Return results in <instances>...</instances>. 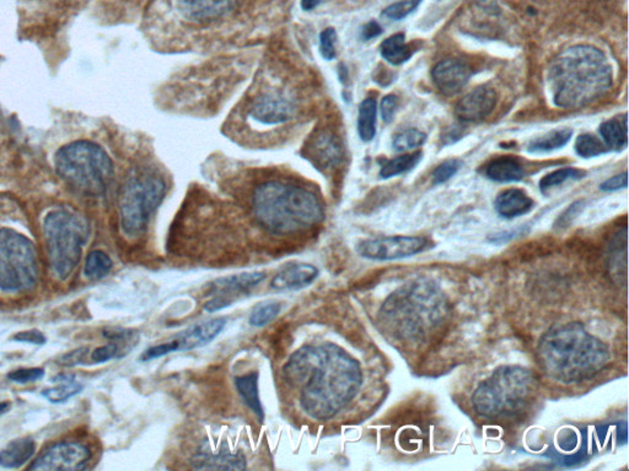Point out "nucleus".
<instances>
[{"mask_svg": "<svg viewBox=\"0 0 629 471\" xmlns=\"http://www.w3.org/2000/svg\"><path fill=\"white\" fill-rule=\"evenodd\" d=\"M295 103L280 95H268L252 106L249 117L264 125H278L289 122L295 115Z\"/></svg>", "mask_w": 629, "mask_h": 471, "instance_id": "4468645a", "label": "nucleus"}, {"mask_svg": "<svg viewBox=\"0 0 629 471\" xmlns=\"http://www.w3.org/2000/svg\"><path fill=\"white\" fill-rule=\"evenodd\" d=\"M533 199L520 189H508L495 199V210L505 219H514L533 210Z\"/></svg>", "mask_w": 629, "mask_h": 471, "instance_id": "4be33fe9", "label": "nucleus"}, {"mask_svg": "<svg viewBox=\"0 0 629 471\" xmlns=\"http://www.w3.org/2000/svg\"><path fill=\"white\" fill-rule=\"evenodd\" d=\"M235 0H177V9L189 21L204 22L224 17Z\"/></svg>", "mask_w": 629, "mask_h": 471, "instance_id": "dca6fc26", "label": "nucleus"}, {"mask_svg": "<svg viewBox=\"0 0 629 471\" xmlns=\"http://www.w3.org/2000/svg\"><path fill=\"white\" fill-rule=\"evenodd\" d=\"M498 96L491 87H476L464 95L455 107V115L463 122H479L491 115L497 104Z\"/></svg>", "mask_w": 629, "mask_h": 471, "instance_id": "ddd939ff", "label": "nucleus"}, {"mask_svg": "<svg viewBox=\"0 0 629 471\" xmlns=\"http://www.w3.org/2000/svg\"><path fill=\"white\" fill-rule=\"evenodd\" d=\"M265 274L260 271L254 273H242L220 277L211 284V296L223 297L234 303V297L242 295L254 289L258 284L264 283Z\"/></svg>", "mask_w": 629, "mask_h": 471, "instance_id": "a211bd4d", "label": "nucleus"}, {"mask_svg": "<svg viewBox=\"0 0 629 471\" xmlns=\"http://www.w3.org/2000/svg\"><path fill=\"white\" fill-rule=\"evenodd\" d=\"M448 301L433 281L416 280L395 291L382 305V324L396 339L425 340L447 318Z\"/></svg>", "mask_w": 629, "mask_h": 471, "instance_id": "20e7f679", "label": "nucleus"}, {"mask_svg": "<svg viewBox=\"0 0 629 471\" xmlns=\"http://www.w3.org/2000/svg\"><path fill=\"white\" fill-rule=\"evenodd\" d=\"M226 318H213L203 323L192 325L173 338L179 351L195 350L211 343L226 328Z\"/></svg>", "mask_w": 629, "mask_h": 471, "instance_id": "f3484780", "label": "nucleus"}, {"mask_svg": "<svg viewBox=\"0 0 629 471\" xmlns=\"http://www.w3.org/2000/svg\"><path fill=\"white\" fill-rule=\"evenodd\" d=\"M191 467L196 470H243L246 460L242 453H232L229 450L219 453L198 452L191 458Z\"/></svg>", "mask_w": 629, "mask_h": 471, "instance_id": "aec40b11", "label": "nucleus"}, {"mask_svg": "<svg viewBox=\"0 0 629 471\" xmlns=\"http://www.w3.org/2000/svg\"><path fill=\"white\" fill-rule=\"evenodd\" d=\"M422 156L423 154L418 151V153L403 155L396 159L381 161L380 176L382 179H391V177L407 172L419 163Z\"/></svg>", "mask_w": 629, "mask_h": 471, "instance_id": "2f4dec72", "label": "nucleus"}, {"mask_svg": "<svg viewBox=\"0 0 629 471\" xmlns=\"http://www.w3.org/2000/svg\"><path fill=\"white\" fill-rule=\"evenodd\" d=\"M53 381L58 384L52 388H47L41 393L44 399L52 404L65 403L66 400L81 393L84 388L83 384H79L73 376L69 375L57 376L56 378H53Z\"/></svg>", "mask_w": 629, "mask_h": 471, "instance_id": "bb28decb", "label": "nucleus"}, {"mask_svg": "<svg viewBox=\"0 0 629 471\" xmlns=\"http://www.w3.org/2000/svg\"><path fill=\"white\" fill-rule=\"evenodd\" d=\"M432 78L441 93L447 96H454L469 82L471 68L466 63L458 59H445L433 68Z\"/></svg>", "mask_w": 629, "mask_h": 471, "instance_id": "2eb2a0df", "label": "nucleus"}, {"mask_svg": "<svg viewBox=\"0 0 629 471\" xmlns=\"http://www.w3.org/2000/svg\"><path fill=\"white\" fill-rule=\"evenodd\" d=\"M91 460V452L79 442H59L50 445L28 469L46 471L84 470Z\"/></svg>", "mask_w": 629, "mask_h": 471, "instance_id": "f8f14e48", "label": "nucleus"}, {"mask_svg": "<svg viewBox=\"0 0 629 471\" xmlns=\"http://www.w3.org/2000/svg\"><path fill=\"white\" fill-rule=\"evenodd\" d=\"M85 220L68 210L50 211L43 221L50 267L56 279H68L79 263L88 239Z\"/></svg>", "mask_w": 629, "mask_h": 471, "instance_id": "6e6552de", "label": "nucleus"}, {"mask_svg": "<svg viewBox=\"0 0 629 471\" xmlns=\"http://www.w3.org/2000/svg\"><path fill=\"white\" fill-rule=\"evenodd\" d=\"M461 167V163L458 160H448L436 167L433 173V183L434 185H441L448 182L451 177L456 175L458 169Z\"/></svg>", "mask_w": 629, "mask_h": 471, "instance_id": "58836bf2", "label": "nucleus"}, {"mask_svg": "<svg viewBox=\"0 0 629 471\" xmlns=\"http://www.w3.org/2000/svg\"><path fill=\"white\" fill-rule=\"evenodd\" d=\"M600 134H602L606 147L611 148V150L619 151L627 148V115L615 117V118L603 122L600 126Z\"/></svg>", "mask_w": 629, "mask_h": 471, "instance_id": "a878e982", "label": "nucleus"}, {"mask_svg": "<svg viewBox=\"0 0 629 471\" xmlns=\"http://www.w3.org/2000/svg\"><path fill=\"white\" fill-rule=\"evenodd\" d=\"M486 176L499 183L518 182L525 177L524 167L514 157H499L486 167Z\"/></svg>", "mask_w": 629, "mask_h": 471, "instance_id": "393cba45", "label": "nucleus"}, {"mask_svg": "<svg viewBox=\"0 0 629 471\" xmlns=\"http://www.w3.org/2000/svg\"><path fill=\"white\" fill-rule=\"evenodd\" d=\"M575 151L579 155L580 157L584 159H589V157L599 156V155L605 154L608 151L605 145L602 143L596 137L591 134H583L577 139V143H575Z\"/></svg>", "mask_w": 629, "mask_h": 471, "instance_id": "c9c22d12", "label": "nucleus"}, {"mask_svg": "<svg viewBox=\"0 0 629 471\" xmlns=\"http://www.w3.org/2000/svg\"><path fill=\"white\" fill-rule=\"evenodd\" d=\"M337 33L334 28H325L320 34V53L326 61H332L336 57Z\"/></svg>", "mask_w": 629, "mask_h": 471, "instance_id": "4c0bfd02", "label": "nucleus"}, {"mask_svg": "<svg viewBox=\"0 0 629 471\" xmlns=\"http://www.w3.org/2000/svg\"><path fill=\"white\" fill-rule=\"evenodd\" d=\"M112 259L103 251H93L88 253L87 262H85V277L91 280H100L107 277L112 270Z\"/></svg>", "mask_w": 629, "mask_h": 471, "instance_id": "7c9ffc66", "label": "nucleus"}, {"mask_svg": "<svg viewBox=\"0 0 629 471\" xmlns=\"http://www.w3.org/2000/svg\"><path fill=\"white\" fill-rule=\"evenodd\" d=\"M420 2L422 0H403V2L395 3V4L387 6L381 15L388 20H403L418 8Z\"/></svg>", "mask_w": 629, "mask_h": 471, "instance_id": "e433bc0d", "label": "nucleus"}, {"mask_svg": "<svg viewBox=\"0 0 629 471\" xmlns=\"http://www.w3.org/2000/svg\"><path fill=\"white\" fill-rule=\"evenodd\" d=\"M536 355L547 377L564 384L594 378L610 361L606 344L578 322L547 330L540 339Z\"/></svg>", "mask_w": 629, "mask_h": 471, "instance_id": "f03ea898", "label": "nucleus"}, {"mask_svg": "<svg viewBox=\"0 0 629 471\" xmlns=\"http://www.w3.org/2000/svg\"><path fill=\"white\" fill-rule=\"evenodd\" d=\"M12 340L18 341V343L33 344V346H44L47 341L46 337L36 329L20 331V333L15 334Z\"/></svg>", "mask_w": 629, "mask_h": 471, "instance_id": "37998d69", "label": "nucleus"}, {"mask_svg": "<svg viewBox=\"0 0 629 471\" xmlns=\"http://www.w3.org/2000/svg\"><path fill=\"white\" fill-rule=\"evenodd\" d=\"M179 351L176 340L166 341V343L157 344L145 350L143 355L141 356L142 361H151V360L160 359V357L169 355V353Z\"/></svg>", "mask_w": 629, "mask_h": 471, "instance_id": "ea45409f", "label": "nucleus"}, {"mask_svg": "<svg viewBox=\"0 0 629 471\" xmlns=\"http://www.w3.org/2000/svg\"><path fill=\"white\" fill-rule=\"evenodd\" d=\"M376 115H378V107L375 99L369 97L360 103L358 133L363 141H372L375 138Z\"/></svg>", "mask_w": 629, "mask_h": 471, "instance_id": "c85d7f7f", "label": "nucleus"}, {"mask_svg": "<svg viewBox=\"0 0 629 471\" xmlns=\"http://www.w3.org/2000/svg\"><path fill=\"white\" fill-rule=\"evenodd\" d=\"M295 388L306 415L326 422L337 415L358 394L363 384L359 362L336 344L300 347L283 368Z\"/></svg>", "mask_w": 629, "mask_h": 471, "instance_id": "f257e3e1", "label": "nucleus"}, {"mask_svg": "<svg viewBox=\"0 0 629 471\" xmlns=\"http://www.w3.org/2000/svg\"><path fill=\"white\" fill-rule=\"evenodd\" d=\"M611 65L602 50L573 46L556 57L549 66L548 87L553 103L562 109H580L608 93Z\"/></svg>", "mask_w": 629, "mask_h": 471, "instance_id": "7ed1b4c3", "label": "nucleus"}, {"mask_svg": "<svg viewBox=\"0 0 629 471\" xmlns=\"http://www.w3.org/2000/svg\"><path fill=\"white\" fill-rule=\"evenodd\" d=\"M583 201H575L574 204H571V207H569L567 210H565L564 213L561 215V217H559L557 223H556V227H558V229H564V227H568L569 225H571V224L573 223L575 217H577L578 215L581 213V210H583Z\"/></svg>", "mask_w": 629, "mask_h": 471, "instance_id": "c03bdc74", "label": "nucleus"}, {"mask_svg": "<svg viewBox=\"0 0 629 471\" xmlns=\"http://www.w3.org/2000/svg\"><path fill=\"white\" fill-rule=\"evenodd\" d=\"M85 353H88V349H78L72 351V353H65V356L61 357L59 363L63 366H75L81 365L84 361Z\"/></svg>", "mask_w": 629, "mask_h": 471, "instance_id": "de8ad7c7", "label": "nucleus"}, {"mask_svg": "<svg viewBox=\"0 0 629 471\" xmlns=\"http://www.w3.org/2000/svg\"><path fill=\"white\" fill-rule=\"evenodd\" d=\"M382 33V28L380 25L376 21H370L363 27V39L368 41L375 39V37L380 36Z\"/></svg>", "mask_w": 629, "mask_h": 471, "instance_id": "09e8293b", "label": "nucleus"}, {"mask_svg": "<svg viewBox=\"0 0 629 471\" xmlns=\"http://www.w3.org/2000/svg\"><path fill=\"white\" fill-rule=\"evenodd\" d=\"M257 223L274 235H290L311 229L324 220L320 199L303 186L270 181L258 186L252 195Z\"/></svg>", "mask_w": 629, "mask_h": 471, "instance_id": "39448f33", "label": "nucleus"}, {"mask_svg": "<svg viewBox=\"0 0 629 471\" xmlns=\"http://www.w3.org/2000/svg\"><path fill=\"white\" fill-rule=\"evenodd\" d=\"M428 239L418 236L381 237L365 239L357 247L360 257L370 261H396L425 251Z\"/></svg>", "mask_w": 629, "mask_h": 471, "instance_id": "9b49d317", "label": "nucleus"}, {"mask_svg": "<svg viewBox=\"0 0 629 471\" xmlns=\"http://www.w3.org/2000/svg\"><path fill=\"white\" fill-rule=\"evenodd\" d=\"M119 346L117 343L107 344L105 346L97 347L96 350L91 353V360L96 363H105L111 361V360L115 359L119 356Z\"/></svg>", "mask_w": 629, "mask_h": 471, "instance_id": "79ce46f5", "label": "nucleus"}, {"mask_svg": "<svg viewBox=\"0 0 629 471\" xmlns=\"http://www.w3.org/2000/svg\"><path fill=\"white\" fill-rule=\"evenodd\" d=\"M44 376V369L40 368H20L9 373L8 378L19 384H33Z\"/></svg>", "mask_w": 629, "mask_h": 471, "instance_id": "a19ab883", "label": "nucleus"}, {"mask_svg": "<svg viewBox=\"0 0 629 471\" xmlns=\"http://www.w3.org/2000/svg\"><path fill=\"white\" fill-rule=\"evenodd\" d=\"M258 378L260 376L257 372H249L248 375L236 377L235 385L243 403L252 410L260 422H264L265 411L260 399V391H258Z\"/></svg>", "mask_w": 629, "mask_h": 471, "instance_id": "b1692460", "label": "nucleus"}, {"mask_svg": "<svg viewBox=\"0 0 629 471\" xmlns=\"http://www.w3.org/2000/svg\"><path fill=\"white\" fill-rule=\"evenodd\" d=\"M583 175V171L571 169V167L555 171V172L543 177L540 181V191L546 194L547 192L551 191L556 186L564 185L565 182L571 181V179H579Z\"/></svg>", "mask_w": 629, "mask_h": 471, "instance_id": "72a5a7b5", "label": "nucleus"}, {"mask_svg": "<svg viewBox=\"0 0 629 471\" xmlns=\"http://www.w3.org/2000/svg\"><path fill=\"white\" fill-rule=\"evenodd\" d=\"M309 156L316 166L330 169L340 163L342 153L336 137H334L331 133L324 132L310 143Z\"/></svg>", "mask_w": 629, "mask_h": 471, "instance_id": "412c9836", "label": "nucleus"}, {"mask_svg": "<svg viewBox=\"0 0 629 471\" xmlns=\"http://www.w3.org/2000/svg\"><path fill=\"white\" fill-rule=\"evenodd\" d=\"M56 171L66 186L87 197L105 194L115 175L109 154L87 141L62 148L57 153Z\"/></svg>", "mask_w": 629, "mask_h": 471, "instance_id": "0eeeda50", "label": "nucleus"}, {"mask_svg": "<svg viewBox=\"0 0 629 471\" xmlns=\"http://www.w3.org/2000/svg\"><path fill=\"white\" fill-rule=\"evenodd\" d=\"M9 407H11V403H8V401H2V403H0V415L4 414Z\"/></svg>", "mask_w": 629, "mask_h": 471, "instance_id": "3c124183", "label": "nucleus"}, {"mask_svg": "<svg viewBox=\"0 0 629 471\" xmlns=\"http://www.w3.org/2000/svg\"><path fill=\"white\" fill-rule=\"evenodd\" d=\"M39 279L36 248L27 236L11 229L0 230V290L25 292Z\"/></svg>", "mask_w": 629, "mask_h": 471, "instance_id": "9d476101", "label": "nucleus"}, {"mask_svg": "<svg viewBox=\"0 0 629 471\" xmlns=\"http://www.w3.org/2000/svg\"><path fill=\"white\" fill-rule=\"evenodd\" d=\"M280 311H282V305L280 302L258 303L249 315V324L256 328L265 327L273 322Z\"/></svg>", "mask_w": 629, "mask_h": 471, "instance_id": "473e14b6", "label": "nucleus"}, {"mask_svg": "<svg viewBox=\"0 0 629 471\" xmlns=\"http://www.w3.org/2000/svg\"><path fill=\"white\" fill-rule=\"evenodd\" d=\"M381 56L392 65H403L412 56V49L404 41L403 34H396L381 43Z\"/></svg>", "mask_w": 629, "mask_h": 471, "instance_id": "cd10ccee", "label": "nucleus"}, {"mask_svg": "<svg viewBox=\"0 0 629 471\" xmlns=\"http://www.w3.org/2000/svg\"><path fill=\"white\" fill-rule=\"evenodd\" d=\"M35 452H36V444L33 438L14 439L0 451V467L5 469H18L31 460Z\"/></svg>", "mask_w": 629, "mask_h": 471, "instance_id": "5701e85b", "label": "nucleus"}, {"mask_svg": "<svg viewBox=\"0 0 629 471\" xmlns=\"http://www.w3.org/2000/svg\"><path fill=\"white\" fill-rule=\"evenodd\" d=\"M537 379L521 366H502L477 387L472 406L487 420L511 419L535 399Z\"/></svg>", "mask_w": 629, "mask_h": 471, "instance_id": "423d86ee", "label": "nucleus"}, {"mask_svg": "<svg viewBox=\"0 0 629 471\" xmlns=\"http://www.w3.org/2000/svg\"><path fill=\"white\" fill-rule=\"evenodd\" d=\"M571 135H573V131L568 128L553 131L548 133V134L543 135L541 138L531 141L529 151L533 154H542L557 150V148H564V145L568 144Z\"/></svg>", "mask_w": 629, "mask_h": 471, "instance_id": "c756f323", "label": "nucleus"}, {"mask_svg": "<svg viewBox=\"0 0 629 471\" xmlns=\"http://www.w3.org/2000/svg\"><path fill=\"white\" fill-rule=\"evenodd\" d=\"M326 2H327V0H302V8L303 11H311Z\"/></svg>", "mask_w": 629, "mask_h": 471, "instance_id": "8fccbe9b", "label": "nucleus"}, {"mask_svg": "<svg viewBox=\"0 0 629 471\" xmlns=\"http://www.w3.org/2000/svg\"><path fill=\"white\" fill-rule=\"evenodd\" d=\"M400 100L395 95H388L381 101V116L385 122L390 123L396 115Z\"/></svg>", "mask_w": 629, "mask_h": 471, "instance_id": "a18cd8bd", "label": "nucleus"}, {"mask_svg": "<svg viewBox=\"0 0 629 471\" xmlns=\"http://www.w3.org/2000/svg\"><path fill=\"white\" fill-rule=\"evenodd\" d=\"M627 172H624L621 173V175L611 177V179H606V181L600 186V189L603 192H615L618 191V189L627 188Z\"/></svg>", "mask_w": 629, "mask_h": 471, "instance_id": "49530a36", "label": "nucleus"}, {"mask_svg": "<svg viewBox=\"0 0 629 471\" xmlns=\"http://www.w3.org/2000/svg\"><path fill=\"white\" fill-rule=\"evenodd\" d=\"M165 191V182L154 171L139 170L128 177L119 198V217L126 236L135 239L143 235Z\"/></svg>", "mask_w": 629, "mask_h": 471, "instance_id": "1a4fd4ad", "label": "nucleus"}, {"mask_svg": "<svg viewBox=\"0 0 629 471\" xmlns=\"http://www.w3.org/2000/svg\"><path fill=\"white\" fill-rule=\"evenodd\" d=\"M318 269L311 264H294L284 268L272 279L271 287L277 291H296L311 285L318 277Z\"/></svg>", "mask_w": 629, "mask_h": 471, "instance_id": "6ab92c4d", "label": "nucleus"}, {"mask_svg": "<svg viewBox=\"0 0 629 471\" xmlns=\"http://www.w3.org/2000/svg\"><path fill=\"white\" fill-rule=\"evenodd\" d=\"M426 133L418 131V129H407V131L398 133L396 137L392 141V147L398 153L403 151L413 150V148L422 147L426 143Z\"/></svg>", "mask_w": 629, "mask_h": 471, "instance_id": "f704fd0d", "label": "nucleus"}]
</instances>
